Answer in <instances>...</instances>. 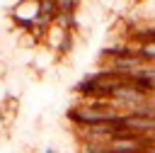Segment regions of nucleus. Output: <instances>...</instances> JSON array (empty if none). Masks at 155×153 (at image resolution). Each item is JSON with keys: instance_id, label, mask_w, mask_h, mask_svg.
<instances>
[{"instance_id": "nucleus-4", "label": "nucleus", "mask_w": 155, "mask_h": 153, "mask_svg": "<svg viewBox=\"0 0 155 153\" xmlns=\"http://www.w3.org/2000/svg\"><path fill=\"white\" fill-rule=\"evenodd\" d=\"M41 153H58V151H56V146H46Z\"/></svg>"}, {"instance_id": "nucleus-2", "label": "nucleus", "mask_w": 155, "mask_h": 153, "mask_svg": "<svg viewBox=\"0 0 155 153\" xmlns=\"http://www.w3.org/2000/svg\"><path fill=\"white\" fill-rule=\"evenodd\" d=\"M148 138L143 136H133V134H116L109 143H107V153H140L148 148Z\"/></svg>"}, {"instance_id": "nucleus-1", "label": "nucleus", "mask_w": 155, "mask_h": 153, "mask_svg": "<svg viewBox=\"0 0 155 153\" xmlns=\"http://www.w3.org/2000/svg\"><path fill=\"white\" fill-rule=\"evenodd\" d=\"M39 15H41V2H39V0H22V2L10 12V19H12V24H15L17 29L29 32L31 24L39 19Z\"/></svg>"}, {"instance_id": "nucleus-3", "label": "nucleus", "mask_w": 155, "mask_h": 153, "mask_svg": "<svg viewBox=\"0 0 155 153\" xmlns=\"http://www.w3.org/2000/svg\"><path fill=\"white\" fill-rule=\"evenodd\" d=\"M138 56H140L145 63H155V41H140Z\"/></svg>"}, {"instance_id": "nucleus-5", "label": "nucleus", "mask_w": 155, "mask_h": 153, "mask_svg": "<svg viewBox=\"0 0 155 153\" xmlns=\"http://www.w3.org/2000/svg\"><path fill=\"white\" fill-rule=\"evenodd\" d=\"M140 153H148V151H140Z\"/></svg>"}]
</instances>
